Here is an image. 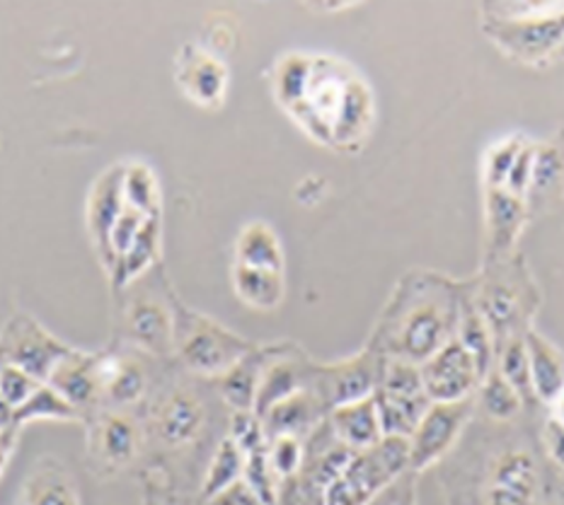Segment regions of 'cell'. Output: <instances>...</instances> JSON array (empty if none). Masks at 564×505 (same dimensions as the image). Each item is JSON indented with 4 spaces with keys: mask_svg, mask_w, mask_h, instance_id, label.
Masks as SVG:
<instances>
[{
    "mask_svg": "<svg viewBox=\"0 0 564 505\" xmlns=\"http://www.w3.org/2000/svg\"><path fill=\"white\" fill-rule=\"evenodd\" d=\"M274 95L315 141L339 151H359L373 129V90L339 58L303 54L281 58Z\"/></svg>",
    "mask_w": 564,
    "mask_h": 505,
    "instance_id": "cell-1",
    "label": "cell"
},
{
    "mask_svg": "<svg viewBox=\"0 0 564 505\" xmlns=\"http://www.w3.org/2000/svg\"><path fill=\"white\" fill-rule=\"evenodd\" d=\"M470 283L438 271H408L376 325L371 351L422 365L456 337Z\"/></svg>",
    "mask_w": 564,
    "mask_h": 505,
    "instance_id": "cell-2",
    "label": "cell"
},
{
    "mask_svg": "<svg viewBox=\"0 0 564 505\" xmlns=\"http://www.w3.org/2000/svg\"><path fill=\"white\" fill-rule=\"evenodd\" d=\"M480 15L487 40L523 66H541L562 54V3H497L482 6Z\"/></svg>",
    "mask_w": 564,
    "mask_h": 505,
    "instance_id": "cell-3",
    "label": "cell"
},
{
    "mask_svg": "<svg viewBox=\"0 0 564 505\" xmlns=\"http://www.w3.org/2000/svg\"><path fill=\"white\" fill-rule=\"evenodd\" d=\"M489 274L475 283L470 300L492 331L497 351L509 339L525 337L531 329V317L538 307V288L531 281V271L519 256L505 262L487 264Z\"/></svg>",
    "mask_w": 564,
    "mask_h": 505,
    "instance_id": "cell-4",
    "label": "cell"
},
{
    "mask_svg": "<svg viewBox=\"0 0 564 505\" xmlns=\"http://www.w3.org/2000/svg\"><path fill=\"white\" fill-rule=\"evenodd\" d=\"M408 438L386 436L371 450L354 452L347 470L325 486V505H369L408 474Z\"/></svg>",
    "mask_w": 564,
    "mask_h": 505,
    "instance_id": "cell-5",
    "label": "cell"
},
{
    "mask_svg": "<svg viewBox=\"0 0 564 505\" xmlns=\"http://www.w3.org/2000/svg\"><path fill=\"white\" fill-rule=\"evenodd\" d=\"M373 399L383 436L398 438H410L416 424L429 411V406H432V399L424 389L420 365L395 359H386Z\"/></svg>",
    "mask_w": 564,
    "mask_h": 505,
    "instance_id": "cell-6",
    "label": "cell"
},
{
    "mask_svg": "<svg viewBox=\"0 0 564 505\" xmlns=\"http://www.w3.org/2000/svg\"><path fill=\"white\" fill-rule=\"evenodd\" d=\"M475 399L429 406V411L422 416V421L416 424L412 436L408 438V472L420 474L444 460L456 448L465 426L470 424Z\"/></svg>",
    "mask_w": 564,
    "mask_h": 505,
    "instance_id": "cell-7",
    "label": "cell"
},
{
    "mask_svg": "<svg viewBox=\"0 0 564 505\" xmlns=\"http://www.w3.org/2000/svg\"><path fill=\"white\" fill-rule=\"evenodd\" d=\"M424 389L432 404H453L473 399L482 382L473 355L463 349V343L453 337L446 347H441L432 359L420 365Z\"/></svg>",
    "mask_w": 564,
    "mask_h": 505,
    "instance_id": "cell-8",
    "label": "cell"
},
{
    "mask_svg": "<svg viewBox=\"0 0 564 505\" xmlns=\"http://www.w3.org/2000/svg\"><path fill=\"white\" fill-rule=\"evenodd\" d=\"M383 355L366 349L357 359L321 367V371H315L317 399L323 402L325 409L327 406L329 409H337V406L373 397L380 385V375H383Z\"/></svg>",
    "mask_w": 564,
    "mask_h": 505,
    "instance_id": "cell-9",
    "label": "cell"
},
{
    "mask_svg": "<svg viewBox=\"0 0 564 505\" xmlns=\"http://www.w3.org/2000/svg\"><path fill=\"white\" fill-rule=\"evenodd\" d=\"M194 327L187 331L182 343V355L196 373H228L232 365L250 353V343L230 334L208 319L192 317Z\"/></svg>",
    "mask_w": 564,
    "mask_h": 505,
    "instance_id": "cell-10",
    "label": "cell"
},
{
    "mask_svg": "<svg viewBox=\"0 0 564 505\" xmlns=\"http://www.w3.org/2000/svg\"><path fill=\"white\" fill-rule=\"evenodd\" d=\"M485 226H487V264L505 262L513 256L521 232L529 223V204L507 189H485Z\"/></svg>",
    "mask_w": 564,
    "mask_h": 505,
    "instance_id": "cell-11",
    "label": "cell"
},
{
    "mask_svg": "<svg viewBox=\"0 0 564 505\" xmlns=\"http://www.w3.org/2000/svg\"><path fill=\"white\" fill-rule=\"evenodd\" d=\"M538 491L535 458L523 448L501 452L489 466L487 505H533Z\"/></svg>",
    "mask_w": 564,
    "mask_h": 505,
    "instance_id": "cell-12",
    "label": "cell"
},
{
    "mask_svg": "<svg viewBox=\"0 0 564 505\" xmlns=\"http://www.w3.org/2000/svg\"><path fill=\"white\" fill-rule=\"evenodd\" d=\"M525 353H529L531 389L543 404H553L564 389V355L553 341H547L535 329L525 331Z\"/></svg>",
    "mask_w": 564,
    "mask_h": 505,
    "instance_id": "cell-13",
    "label": "cell"
},
{
    "mask_svg": "<svg viewBox=\"0 0 564 505\" xmlns=\"http://www.w3.org/2000/svg\"><path fill=\"white\" fill-rule=\"evenodd\" d=\"M333 430L337 433L341 446H347L357 452L371 450L386 438L373 397L333 409Z\"/></svg>",
    "mask_w": 564,
    "mask_h": 505,
    "instance_id": "cell-14",
    "label": "cell"
},
{
    "mask_svg": "<svg viewBox=\"0 0 564 505\" xmlns=\"http://www.w3.org/2000/svg\"><path fill=\"white\" fill-rule=\"evenodd\" d=\"M562 194H564V145L555 141L535 143L531 187H529V194H525L529 211L535 213L538 206Z\"/></svg>",
    "mask_w": 564,
    "mask_h": 505,
    "instance_id": "cell-15",
    "label": "cell"
},
{
    "mask_svg": "<svg viewBox=\"0 0 564 505\" xmlns=\"http://www.w3.org/2000/svg\"><path fill=\"white\" fill-rule=\"evenodd\" d=\"M232 288H236L238 298L254 307V310L269 312L281 305L286 293L284 274L279 271H264V268H250V266H232Z\"/></svg>",
    "mask_w": 564,
    "mask_h": 505,
    "instance_id": "cell-16",
    "label": "cell"
},
{
    "mask_svg": "<svg viewBox=\"0 0 564 505\" xmlns=\"http://www.w3.org/2000/svg\"><path fill=\"white\" fill-rule=\"evenodd\" d=\"M182 83H185L187 95L199 105H220L228 88V70L212 54L192 48V61L182 73Z\"/></svg>",
    "mask_w": 564,
    "mask_h": 505,
    "instance_id": "cell-17",
    "label": "cell"
},
{
    "mask_svg": "<svg viewBox=\"0 0 564 505\" xmlns=\"http://www.w3.org/2000/svg\"><path fill=\"white\" fill-rule=\"evenodd\" d=\"M10 363L22 367L24 373H30L32 377H52L54 367L61 363V359L68 353L66 349H61L54 339H48L44 331L32 329L28 334H20V341H15V347H10Z\"/></svg>",
    "mask_w": 564,
    "mask_h": 505,
    "instance_id": "cell-18",
    "label": "cell"
},
{
    "mask_svg": "<svg viewBox=\"0 0 564 505\" xmlns=\"http://www.w3.org/2000/svg\"><path fill=\"white\" fill-rule=\"evenodd\" d=\"M236 256L240 266L279 271L284 274V252H281L274 230L264 223H250L240 232L236 244Z\"/></svg>",
    "mask_w": 564,
    "mask_h": 505,
    "instance_id": "cell-19",
    "label": "cell"
},
{
    "mask_svg": "<svg viewBox=\"0 0 564 505\" xmlns=\"http://www.w3.org/2000/svg\"><path fill=\"white\" fill-rule=\"evenodd\" d=\"M456 339L463 343V349L473 355V361L477 365V371H480L482 380L495 371L497 343H495L492 331H489L482 315L475 310L470 295H468V300H465V305H463Z\"/></svg>",
    "mask_w": 564,
    "mask_h": 505,
    "instance_id": "cell-20",
    "label": "cell"
},
{
    "mask_svg": "<svg viewBox=\"0 0 564 505\" xmlns=\"http://www.w3.org/2000/svg\"><path fill=\"white\" fill-rule=\"evenodd\" d=\"M321 409H325V406L317 399V394L303 387L296 394H291L289 399L272 406V409L264 414V421L276 436H296L299 430L308 428L317 421Z\"/></svg>",
    "mask_w": 564,
    "mask_h": 505,
    "instance_id": "cell-21",
    "label": "cell"
},
{
    "mask_svg": "<svg viewBox=\"0 0 564 505\" xmlns=\"http://www.w3.org/2000/svg\"><path fill=\"white\" fill-rule=\"evenodd\" d=\"M475 404L480 406L487 418L497 424H509L523 411V397L497 371L489 373L475 392Z\"/></svg>",
    "mask_w": 564,
    "mask_h": 505,
    "instance_id": "cell-22",
    "label": "cell"
},
{
    "mask_svg": "<svg viewBox=\"0 0 564 505\" xmlns=\"http://www.w3.org/2000/svg\"><path fill=\"white\" fill-rule=\"evenodd\" d=\"M202 418L204 411L196 399L180 394V397L167 404L161 418V433L170 446H182V442H189L196 436V430L202 428Z\"/></svg>",
    "mask_w": 564,
    "mask_h": 505,
    "instance_id": "cell-23",
    "label": "cell"
},
{
    "mask_svg": "<svg viewBox=\"0 0 564 505\" xmlns=\"http://www.w3.org/2000/svg\"><path fill=\"white\" fill-rule=\"evenodd\" d=\"M245 464H248V460H245V452L238 448V442L232 438L224 440V446L218 448L212 462V470H208V476L204 482V496L216 498L232 484H238L240 474L245 472Z\"/></svg>",
    "mask_w": 564,
    "mask_h": 505,
    "instance_id": "cell-24",
    "label": "cell"
},
{
    "mask_svg": "<svg viewBox=\"0 0 564 505\" xmlns=\"http://www.w3.org/2000/svg\"><path fill=\"white\" fill-rule=\"evenodd\" d=\"M495 371L505 377L509 385L517 389L523 402L535 399L531 389V371H529V353H525L523 337L509 339L505 347L497 351V367Z\"/></svg>",
    "mask_w": 564,
    "mask_h": 505,
    "instance_id": "cell-25",
    "label": "cell"
},
{
    "mask_svg": "<svg viewBox=\"0 0 564 505\" xmlns=\"http://www.w3.org/2000/svg\"><path fill=\"white\" fill-rule=\"evenodd\" d=\"M525 139L521 135H507L497 141L485 155V189H505V184L511 175V167L525 147Z\"/></svg>",
    "mask_w": 564,
    "mask_h": 505,
    "instance_id": "cell-26",
    "label": "cell"
},
{
    "mask_svg": "<svg viewBox=\"0 0 564 505\" xmlns=\"http://www.w3.org/2000/svg\"><path fill=\"white\" fill-rule=\"evenodd\" d=\"M40 387H42L40 380L32 377L30 373H24L22 367L12 363L0 365V397H3V402L12 411L22 409Z\"/></svg>",
    "mask_w": 564,
    "mask_h": 505,
    "instance_id": "cell-27",
    "label": "cell"
},
{
    "mask_svg": "<svg viewBox=\"0 0 564 505\" xmlns=\"http://www.w3.org/2000/svg\"><path fill=\"white\" fill-rule=\"evenodd\" d=\"M34 416H56V418H70L73 416V406L61 397L56 389L40 387L34 397L22 406V409L15 411V421L20 418H34Z\"/></svg>",
    "mask_w": 564,
    "mask_h": 505,
    "instance_id": "cell-28",
    "label": "cell"
},
{
    "mask_svg": "<svg viewBox=\"0 0 564 505\" xmlns=\"http://www.w3.org/2000/svg\"><path fill=\"white\" fill-rule=\"evenodd\" d=\"M303 462V448L296 436H276L272 452H269V466L279 476H291L299 472Z\"/></svg>",
    "mask_w": 564,
    "mask_h": 505,
    "instance_id": "cell-29",
    "label": "cell"
},
{
    "mask_svg": "<svg viewBox=\"0 0 564 505\" xmlns=\"http://www.w3.org/2000/svg\"><path fill=\"white\" fill-rule=\"evenodd\" d=\"M133 329L141 339H145L151 347H158L170 339V325L163 310H158L153 305H141L137 315H133Z\"/></svg>",
    "mask_w": 564,
    "mask_h": 505,
    "instance_id": "cell-30",
    "label": "cell"
},
{
    "mask_svg": "<svg viewBox=\"0 0 564 505\" xmlns=\"http://www.w3.org/2000/svg\"><path fill=\"white\" fill-rule=\"evenodd\" d=\"M102 448L112 460H124L131 454L133 450V433H131V426L127 421H121V418H112V421L107 424L105 428V436H102Z\"/></svg>",
    "mask_w": 564,
    "mask_h": 505,
    "instance_id": "cell-31",
    "label": "cell"
},
{
    "mask_svg": "<svg viewBox=\"0 0 564 505\" xmlns=\"http://www.w3.org/2000/svg\"><path fill=\"white\" fill-rule=\"evenodd\" d=\"M543 442H545L550 460H553L557 466H564V426L560 421H555L553 416L545 421Z\"/></svg>",
    "mask_w": 564,
    "mask_h": 505,
    "instance_id": "cell-32",
    "label": "cell"
},
{
    "mask_svg": "<svg viewBox=\"0 0 564 505\" xmlns=\"http://www.w3.org/2000/svg\"><path fill=\"white\" fill-rule=\"evenodd\" d=\"M369 505H414V491L410 488V479L400 476L398 482H392L383 494L376 496Z\"/></svg>",
    "mask_w": 564,
    "mask_h": 505,
    "instance_id": "cell-33",
    "label": "cell"
},
{
    "mask_svg": "<svg viewBox=\"0 0 564 505\" xmlns=\"http://www.w3.org/2000/svg\"><path fill=\"white\" fill-rule=\"evenodd\" d=\"M216 498H218V503H224V505H262V498L257 496L254 491L242 482L232 484L230 488H226L224 494L216 496Z\"/></svg>",
    "mask_w": 564,
    "mask_h": 505,
    "instance_id": "cell-34",
    "label": "cell"
},
{
    "mask_svg": "<svg viewBox=\"0 0 564 505\" xmlns=\"http://www.w3.org/2000/svg\"><path fill=\"white\" fill-rule=\"evenodd\" d=\"M550 406H553V418H555V421H560L564 426V389L560 392V397Z\"/></svg>",
    "mask_w": 564,
    "mask_h": 505,
    "instance_id": "cell-35",
    "label": "cell"
},
{
    "mask_svg": "<svg viewBox=\"0 0 564 505\" xmlns=\"http://www.w3.org/2000/svg\"><path fill=\"white\" fill-rule=\"evenodd\" d=\"M562 56H564V52H562V54H560V56H557V58H562Z\"/></svg>",
    "mask_w": 564,
    "mask_h": 505,
    "instance_id": "cell-36",
    "label": "cell"
}]
</instances>
